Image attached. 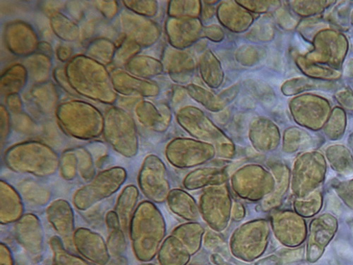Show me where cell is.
I'll return each instance as SVG.
<instances>
[{
  "mask_svg": "<svg viewBox=\"0 0 353 265\" xmlns=\"http://www.w3.org/2000/svg\"><path fill=\"white\" fill-rule=\"evenodd\" d=\"M107 223L111 229L119 230L121 224L117 215L114 211H110L107 215Z\"/></svg>",
  "mask_w": 353,
  "mask_h": 265,
  "instance_id": "obj_1",
  "label": "cell"
}]
</instances>
